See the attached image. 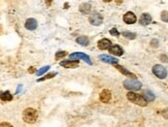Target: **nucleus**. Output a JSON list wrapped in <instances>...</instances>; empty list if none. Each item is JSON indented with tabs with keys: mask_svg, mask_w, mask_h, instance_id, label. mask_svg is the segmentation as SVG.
Masks as SVG:
<instances>
[{
	"mask_svg": "<svg viewBox=\"0 0 168 127\" xmlns=\"http://www.w3.org/2000/svg\"><path fill=\"white\" fill-rule=\"evenodd\" d=\"M111 41L108 39V38H103V39L99 40L98 43V47L100 50H103V51H105V50H108L110 49L111 47Z\"/></svg>",
	"mask_w": 168,
	"mask_h": 127,
	"instance_id": "nucleus-8",
	"label": "nucleus"
},
{
	"mask_svg": "<svg viewBox=\"0 0 168 127\" xmlns=\"http://www.w3.org/2000/svg\"><path fill=\"white\" fill-rule=\"evenodd\" d=\"M70 59H72V60H78V59H81V60L85 61L86 63L91 64L90 58L88 57L86 54H84V53H79V52L73 53V54L70 55Z\"/></svg>",
	"mask_w": 168,
	"mask_h": 127,
	"instance_id": "nucleus-5",
	"label": "nucleus"
},
{
	"mask_svg": "<svg viewBox=\"0 0 168 127\" xmlns=\"http://www.w3.org/2000/svg\"><path fill=\"white\" fill-rule=\"evenodd\" d=\"M90 8H91V6L89 3H83L80 6V11L83 14H87V13H89Z\"/></svg>",
	"mask_w": 168,
	"mask_h": 127,
	"instance_id": "nucleus-18",
	"label": "nucleus"
},
{
	"mask_svg": "<svg viewBox=\"0 0 168 127\" xmlns=\"http://www.w3.org/2000/svg\"><path fill=\"white\" fill-rule=\"evenodd\" d=\"M109 52L111 53L112 55H115V56H122L123 54V49L120 48L118 45H112L109 49Z\"/></svg>",
	"mask_w": 168,
	"mask_h": 127,
	"instance_id": "nucleus-13",
	"label": "nucleus"
},
{
	"mask_svg": "<svg viewBox=\"0 0 168 127\" xmlns=\"http://www.w3.org/2000/svg\"><path fill=\"white\" fill-rule=\"evenodd\" d=\"M51 1H52V0H46V4H47V5H50V4H51V3H50Z\"/></svg>",
	"mask_w": 168,
	"mask_h": 127,
	"instance_id": "nucleus-32",
	"label": "nucleus"
},
{
	"mask_svg": "<svg viewBox=\"0 0 168 127\" xmlns=\"http://www.w3.org/2000/svg\"><path fill=\"white\" fill-rule=\"evenodd\" d=\"M161 60H164V62H167L168 58L166 57V56H161Z\"/></svg>",
	"mask_w": 168,
	"mask_h": 127,
	"instance_id": "nucleus-29",
	"label": "nucleus"
},
{
	"mask_svg": "<svg viewBox=\"0 0 168 127\" xmlns=\"http://www.w3.org/2000/svg\"><path fill=\"white\" fill-rule=\"evenodd\" d=\"M29 72H30V73L34 72V68H33V67H31V68H29Z\"/></svg>",
	"mask_w": 168,
	"mask_h": 127,
	"instance_id": "nucleus-31",
	"label": "nucleus"
},
{
	"mask_svg": "<svg viewBox=\"0 0 168 127\" xmlns=\"http://www.w3.org/2000/svg\"><path fill=\"white\" fill-rule=\"evenodd\" d=\"M161 19H162V21H164V22L168 23V11H167V10L162 11V14H161Z\"/></svg>",
	"mask_w": 168,
	"mask_h": 127,
	"instance_id": "nucleus-23",
	"label": "nucleus"
},
{
	"mask_svg": "<svg viewBox=\"0 0 168 127\" xmlns=\"http://www.w3.org/2000/svg\"><path fill=\"white\" fill-rule=\"evenodd\" d=\"M114 1H115L117 4H120L123 2V0H114Z\"/></svg>",
	"mask_w": 168,
	"mask_h": 127,
	"instance_id": "nucleus-30",
	"label": "nucleus"
},
{
	"mask_svg": "<svg viewBox=\"0 0 168 127\" xmlns=\"http://www.w3.org/2000/svg\"><path fill=\"white\" fill-rule=\"evenodd\" d=\"M48 69H50V66H49V65H48V66H44V67H42V68H41L40 70H37V76H42L43 73H45Z\"/></svg>",
	"mask_w": 168,
	"mask_h": 127,
	"instance_id": "nucleus-22",
	"label": "nucleus"
},
{
	"mask_svg": "<svg viewBox=\"0 0 168 127\" xmlns=\"http://www.w3.org/2000/svg\"><path fill=\"white\" fill-rule=\"evenodd\" d=\"M127 98H128L131 102H134L135 104H138L140 107H146L147 105V100L144 98L142 95L134 92H129L127 94Z\"/></svg>",
	"mask_w": 168,
	"mask_h": 127,
	"instance_id": "nucleus-1",
	"label": "nucleus"
},
{
	"mask_svg": "<svg viewBox=\"0 0 168 127\" xmlns=\"http://www.w3.org/2000/svg\"><path fill=\"white\" fill-rule=\"evenodd\" d=\"M153 72H154V75L157 76L159 79H165L167 76V70L165 68L164 66L160 65V64H158V65H155L153 67Z\"/></svg>",
	"mask_w": 168,
	"mask_h": 127,
	"instance_id": "nucleus-4",
	"label": "nucleus"
},
{
	"mask_svg": "<svg viewBox=\"0 0 168 127\" xmlns=\"http://www.w3.org/2000/svg\"><path fill=\"white\" fill-rule=\"evenodd\" d=\"M37 111L34 110V109L28 108L23 112V120L26 123L32 124L37 121Z\"/></svg>",
	"mask_w": 168,
	"mask_h": 127,
	"instance_id": "nucleus-2",
	"label": "nucleus"
},
{
	"mask_svg": "<svg viewBox=\"0 0 168 127\" xmlns=\"http://www.w3.org/2000/svg\"><path fill=\"white\" fill-rule=\"evenodd\" d=\"M111 99V92L109 90H103L100 94V100L102 102H109Z\"/></svg>",
	"mask_w": 168,
	"mask_h": 127,
	"instance_id": "nucleus-12",
	"label": "nucleus"
},
{
	"mask_svg": "<svg viewBox=\"0 0 168 127\" xmlns=\"http://www.w3.org/2000/svg\"><path fill=\"white\" fill-rule=\"evenodd\" d=\"M89 22L90 24L95 25V26H99L103 23V17L98 13H95L93 14H91L89 18Z\"/></svg>",
	"mask_w": 168,
	"mask_h": 127,
	"instance_id": "nucleus-6",
	"label": "nucleus"
},
{
	"mask_svg": "<svg viewBox=\"0 0 168 127\" xmlns=\"http://www.w3.org/2000/svg\"><path fill=\"white\" fill-rule=\"evenodd\" d=\"M67 55V53L64 52V51H59V52H57L56 53V55H55V59H60V58H63L64 56Z\"/></svg>",
	"mask_w": 168,
	"mask_h": 127,
	"instance_id": "nucleus-24",
	"label": "nucleus"
},
{
	"mask_svg": "<svg viewBox=\"0 0 168 127\" xmlns=\"http://www.w3.org/2000/svg\"><path fill=\"white\" fill-rule=\"evenodd\" d=\"M100 60L105 62V63H108V64H112V65H116L117 62H118V60H117L116 58L112 57V56H109V55H100L99 56Z\"/></svg>",
	"mask_w": 168,
	"mask_h": 127,
	"instance_id": "nucleus-7",
	"label": "nucleus"
},
{
	"mask_svg": "<svg viewBox=\"0 0 168 127\" xmlns=\"http://www.w3.org/2000/svg\"><path fill=\"white\" fill-rule=\"evenodd\" d=\"M136 16L131 13V11H129V13L125 14V16H123V22L126 23V24H134L135 22H136Z\"/></svg>",
	"mask_w": 168,
	"mask_h": 127,
	"instance_id": "nucleus-9",
	"label": "nucleus"
},
{
	"mask_svg": "<svg viewBox=\"0 0 168 127\" xmlns=\"http://www.w3.org/2000/svg\"><path fill=\"white\" fill-rule=\"evenodd\" d=\"M115 67H116V69H118V72H120L122 73H123V75L125 76H131L132 79H135L136 78V76L135 75H133V73H132L131 72H129V70H127L125 67L123 66H120V65H115Z\"/></svg>",
	"mask_w": 168,
	"mask_h": 127,
	"instance_id": "nucleus-15",
	"label": "nucleus"
},
{
	"mask_svg": "<svg viewBox=\"0 0 168 127\" xmlns=\"http://www.w3.org/2000/svg\"><path fill=\"white\" fill-rule=\"evenodd\" d=\"M162 115H163V117H165V119H168V110H164L162 112Z\"/></svg>",
	"mask_w": 168,
	"mask_h": 127,
	"instance_id": "nucleus-27",
	"label": "nucleus"
},
{
	"mask_svg": "<svg viewBox=\"0 0 168 127\" xmlns=\"http://www.w3.org/2000/svg\"><path fill=\"white\" fill-rule=\"evenodd\" d=\"M144 98H145L147 101H153V100L155 99V95L151 91H145V92H144Z\"/></svg>",
	"mask_w": 168,
	"mask_h": 127,
	"instance_id": "nucleus-19",
	"label": "nucleus"
},
{
	"mask_svg": "<svg viewBox=\"0 0 168 127\" xmlns=\"http://www.w3.org/2000/svg\"><path fill=\"white\" fill-rule=\"evenodd\" d=\"M103 1H105V2H110L111 0H103Z\"/></svg>",
	"mask_w": 168,
	"mask_h": 127,
	"instance_id": "nucleus-33",
	"label": "nucleus"
},
{
	"mask_svg": "<svg viewBox=\"0 0 168 127\" xmlns=\"http://www.w3.org/2000/svg\"><path fill=\"white\" fill-rule=\"evenodd\" d=\"M139 23H140V25H142V26H146V25L151 24V23H152L151 14H141V17H140V19H139Z\"/></svg>",
	"mask_w": 168,
	"mask_h": 127,
	"instance_id": "nucleus-11",
	"label": "nucleus"
},
{
	"mask_svg": "<svg viewBox=\"0 0 168 127\" xmlns=\"http://www.w3.org/2000/svg\"><path fill=\"white\" fill-rule=\"evenodd\" d=\"M0 127H13V125H11V124L7 122H3V123H1Z\"/></svg>",
	"mask_w": 168,
	"mask_h": 127,
	"instance_id": "nucleus-26",
	"label": "nucleus"
},
{
	"mask_svg": "<svg viewBox=\"0 0 168 127\" xmlns=\"http://www.w3.org/2000/svg\"><path fill=\"white\" fill-rule=\"evenodd\" d=\"M76 41H77V43H79V45H81V46H87L88 43H89V40H88V38L86 36H80V37H78L77 39H76Z\"/></svg>",
	"mask_w": 168,
	"mask_h": 127,
	"instance_id": "nucleus-17",
	"label": "nucleus"
},
{
	"mask_svg": "<svg viewBox=\"0 0 168 127\" xmlns=\"http://www.w3.org/2000/svg\"><path fill=\"white\" fill-rule=\"evenodd\" d=\"M123 36H125L126 38H128V39H135V37H136V34L133 33V32L125 31V32H123Z\"/></svg>",
	"mask_w": 168,
	"mask_h": 127,
	"instance_id": "nucleus-20",
	"label": "nucleus"
},
{
	"mask_svg": "<svg viewBox=\"0 0 168 127\" xmlns=\"http://www.w3.org/2000/svg\"><path fill=\"white\" fill-rule=\"evenodd\" d=\"M37 27V20H35V19H32V18H30V19H28L27 21H26L25 28L27 29V30H34Z\"/></svg>",
	"mask_w": 168,
	"mask_h": 127,
	"instance_id": "nucleus-14",
	"label": "nucleus"
},
{
	"mask_svg": "<svg viewBox=\"0 0 168 127\" xmlns=\"http://www.w3.org/2000/svg\"><path fill=\"white\" fill-rule=\"evenodd\" d=\"M123 86H125L126 89H128L130 91H137L140 89L142 85L136 79H128L123 82Z\"/></svg>",
	"mask_w": 168,
	"mask_h": 127,
	"instance_id": "nucleus-3",
	"label": "nucleus"
},
{
	"mask_svg": "<svg viewBox=\"0 0 168 127\" xmlns=\"http://www.w3.org/2000/svg\"><path fill=\"white\" fill-rule=\"evenodd\" d=\"M11 99H13V95L10 93V91L2 92V94H1V100H2V101H11Z\"/></svg>",
	"mask_w": 168,
	"mask_h": 127,
	"instance_id": "nucleus-16",
	"label": "nucleus"
},
{
	"mask_svg": "<svg viewBox=\"0 0 168 127\" xmlns=\"http://www.w3.org/2000/svg\"><path fill=\"white\" fill-rule=\"evenodd\" d=\"M110 34H111V35H114V36H119V32L117 31L116 28L111 29V30H110Z\"/></svg>",
	"mask_w": 168,
	"mask_h": 127,
	"instance_id": "nucleus-25",
	"label": "nucleus"
},
{
	"mask_svg": "<svg viewBox=\"0 0 168 127\" xmlns=\"http://www.w3.org/2000/svg\"><path fill=\"white\" fill-rule=\"evenodd\" d=\"M60 65L66 67V68H75L79 66L78 61H71V60H63L60 62Z\"/></svg>",
	"mask_w": 168,
	"mask_h": 127,
	"instance_id": "nucleus-10",
	"label": "nucleus"
},
{
	"mask_svg": "<svg viewBox=\"0 0 168 127\" xmlns=\"http://www.w3.org/2000/svg\"><path fill=\"white\" fill-rule=\"evenodd\" d=\"M56 75H57V72H50L48 73V75H46L44 78H41L37 80V82H42V81H45V80H49V79H52L53 76H55Z\"/></svg>",
	"mask_w": 168,
	"mask_h": 127,
	"instance_id": "nucleus-21",
	"label": "nucleus"
},
{
	"mask_svg": "<svg viewBox=\"0 0 168 127\" xmlns=\"http://www.w3.org/2000/svg\"><path fill=\"white\" fill-rule=\"evenodd\" d=\"M152 47H158V40H152Z\"/></svg>",
	"mask_w": 168,
	"mask_h": 127,
	"instance_id": "nucleus-28",
	"label": "nucleus"
}]
</instances>
